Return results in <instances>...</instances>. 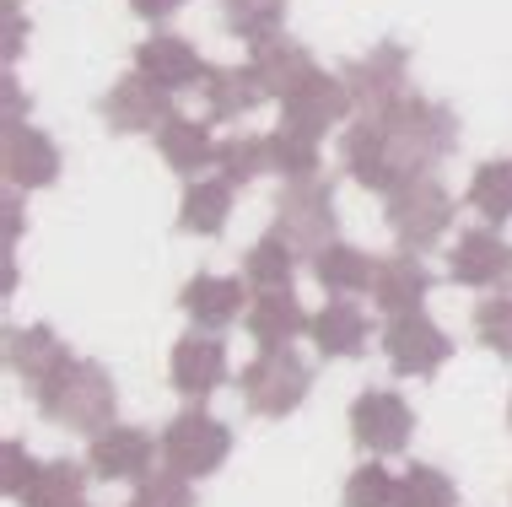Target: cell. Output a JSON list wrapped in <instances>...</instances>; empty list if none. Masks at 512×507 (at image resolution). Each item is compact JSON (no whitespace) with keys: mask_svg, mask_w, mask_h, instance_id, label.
<instances>
[{"mask_svg":"<svg viewBox=\"0 0 512 507\" xmlns=\"http://www.w3.org/2000/svg\"><path fill=\"white\" fill-rule=\"evenodd\" d=\"M227 448H232V432L221 427L216 416H205V410H184V416L162 432V459H168V470L189 475V481L211 475L216 464L227 459Z\"/></svg>","mask_w":512,"mask_h":507,"instance_id":"cell-6","label":"cell"},{"mask_svg":"<svg viewBox=\"0 0 512 507\" xmlns=\"http://www.w3.org/2000/svg\"><path fill=\"white\" fill-rule=\"evenodd\" d=\"M130 507H195V486H189V475H178V470H157V475H146V481L135 486Z\"/></svg>","mask_w":512,"mask_h":507,"instance_id":"cell-36","label":"cell"},{"mask_svg":"<svg viewBox=\"0 0 512 507\" xmlns=\"http://www.w3.org/2000/svg\"><path fill=\"white\" fill-rule=\"evenodd\" d=\"M475 335L486 340L491 351L512 356V292L507 297H486V303L475 308Z\"/></svg>","mask_w":512,"mask_h":507,"instance_id":"cell-37","label":"cell"},{"mask_svg":"<svg viewBox=\"0 0 512 507\" xmlns=\"http://www.w3.org/2000/svg\"><path fill=\"white\" fill-rule=\"evenodd\" d=\"M469 205H475L486 222H507L512 216V162H486L469 184Z\"/></svg>","mask_w":512,"mask_h":507,"instance_id":"cell-33","label":"cell"},{"mask_svg":"<svg viewBox=\"0 0 512 507\" xmlns=\"http://www.w3.org/2000/svg\"><path fill=\"white\" fill-rule=\"evenodd\" d=\"M6 178H11V189H44L60 178V152H54V141L44 130L22 125V119L6 125Z\"/></svg>","mask_w":512,"mask_h":507,"instance_id":"cell-13","label":"cell"},{"mask_svg":"<svg viewBox=\"0 0 512 507\" xmlns=\"http://www.w3.org/2000/svg\"><path fill=\"white\" fill-rule=\"evenodd\" d=\"M38 410L60 427L76 432H103L114 427V383L98 362H71L49 383H38Z\"/></svg>","mask_w":512,"mask_h":507,"instance_id":"cell-2","label":"cell"},{"mask_svg":"<svg viewBox=\"0 0 512 507\" xmlns=\"http://www.w3.org/2000/svg\"><path fill=\"white\" fill-rule=\"evenodd\" d=\"M270 98L265 76H259V65H211V76H205V103H211V119H243L254 114L259 103Z\"/></svg>","mask_w":512,"mask_h":507,"instance_id":"cell-17","label":"cell"},{"mask_svg":"<svg viewBox=\"0 0 512 507\" xmlns=\"http://www.w3.org/2000/svg\"><path fill=\"white\" fill-rule=\"evenodd\" d=\"M308 335L318 340V351L324 356H356L367 351V308L362 303H329L318 319L308 324Z\"/></svg>","mask_w":512,"mask_h":507,"instance_id":"cell-25","label":"cell"},{"mask_svg":"<svg viewBox=\"0 0 512 507\" xmlns=\"http://www.w3.org/2000/svg\"><path fill=\"white\" fill-rule=\"evenodd\" d=\"M135 71H146L157 87H168V92H184V87H195V81L211 76V65L189 49V38L157 33V38H146V44L135 49Z\"/></svg>","mask_w":512,"mask_h":507,"instance_id":"cell-14","label":"cell"},{"mask_svg":"<svg viewBox=\"0 0 512 507\" xmlns=\"http://www.w3.org/2000/svg\"><path fill=\"white\" fill-rule=\"evenodd\" d=\"M405 49L399 44H372V54H362V60H351L340 71L345 92H351V103L362 108V114H383L389 103L405 98Z\"/></svg>","mask_w":512,"mask_h":507,"instance_id":"cell-7","label":"cell"},{"mask_svg":"<svg viewBox=\"0 0 512 507\" xmlns=\"http://www.w3.org/2000/svg\"><path fill=\"white\" fill-rule=\"evenodd\" d=\"M265 141H270V173H281L286 184H297V178H318V135L281 125L275 135H265Z\"/></svg>","mask_w":512,"mask_h":507,"instance_id":"cell-30","label":"cell"},{"mask_svg":"<svg viewBox=\"0 0 512 507\" xmlns=\"http://www.w3.org/2000/svg\"><path fill=\"white\" fill-rule=\"evenodd\" d=\"M281 103H286V119H281V125L308 130V135H324L329 125H340V119L356 108L351 92H345V81H340V76H324V71H313V76L292 92V98H281Z\"/></svg>","mask_w":512,"mask_h":507,"instance_id":"cell-11","label":"cell"},{"mask_svg":"<svg viewBox=\"0 0 512 507\" xmlns=\"http://www.w3.org/2000/svg\"><path fill=\"white\" fill-rule=\"evenodd\" d=\"M243 303H248L243 276H195L184 286V313L200 324V330H227V324L243 313Z\"/></svg>","mask_w":512,"mask_h":507,"instance_id":"cell-21","label":"cell"},{"mask_svg":"<svg viewBox=\"0 0 512 507\" xmlns=\"http://www.w3.org/2000/svg\"><path fill=\"white\" fill-rule=\"evenodd\" d=\"M351 432H356V443H362L372 459H383V454H399V448L410 443L415 416H410V405L399 400L394 389H367L362 400L351 405Z\"/></svg>","mask_w":512,"mask_h":507,"instance_id":"cell-10","label":"cell"},{"mask_svg":"<svg viewBox=\"0 0 512 507\" xmlns=\"http://www.w3.org/2000/svg\"><path fill=\"white\" fill-rule=\"evenodd\" d=\"M232 216V184L227 178H200V184L184 189V205H178V227L200 232V238H216Z\"/></svg>","mask_w":512,"mask_h":507,"instance_id":"cell-26","label":"cell"},{"mask_svg":"<svg viewBox=\"0 0 512 507\" xmlns=\"http://www.w3.org/2000/svg\"><path fill=\"white\" fill-rule=\"evenodd\" d=\"M507 265H512V249L491 227L464 232V238L453 243V254H448V276L459 286H496L507 276Z\"/></svg>","mask_w":512,"mask_h":507,"instance_id":"cell-18","label":"cell"},{"mask_svg":"<svg viewBox=\"0 0 512 507\" xmlns=\"http://www.w3.org/2000/svg\"><path fill=\"white\" fill-rule=\"evenodd\" d=\"M292 265H297V249L286 238H259L254 249H248V259H243V276H248V286H292Z\"/></svg>","mask_w":512,"mask_h":507,"instance_id":"cell-31","label":"cell"},{"mask_svg":"<svg viewBox=\"0 0 512 507\" xmlns=\"http://www.w3.org/2000/svg\"><path fill=\"white\" fill-rule=\"evenodd\" d=\"M178 6H184V0H130V11H135V17H146V22H162V17H173Z\"/></svg>","mask_w":512,"mask_h":507,"instance_id":"cell-39","label":"cell"},{"mask_svg":"<svg viewBox=\"0 0 512 507\" xmlns=\"http://www.w3.org/2000/svg\"><path fill=\"white\" fill-rule=\"evenodd\" d=\"M378 130H383V152H389V168H394L399 184L432 173L437 162L453 152V141H459V119H453V108L426 103V98L389 103L378 114Z\"/></svg>","mask_w":512,"mask_h":507,"instance_id":"cell-1","label":"cell"},{"mask_svg":"<svg viewBox=\"0 0 512 507\" xmlns=\"http://www.w3.org/2000/svg\"><path fill=\"white\" fill-rule=\"evenodd\" d=\"M372 259L362 249H345V243H329L324 254H313V276L324 292H335V297H356V292H367L372 286Z\"/></svg>","mask_w":512,"mask_h":507,"instance_id":"cell-28","label":"cell"},{"mask_svg":"<svg viewBox=\"0 0 512 507\" xmlns=\"http://www.w3.org/2000/svg\"><path fill=\"white\" fill-rule=\"evenodd\" d=\"M254 65H259V76H265L270 98H292L302 81L318 71L313 54L302 49V44H292V38H270V44H259L254 49Z\"/></svg>","mask_w":512,"mask_h":507,"instance_id":"cell-24","label":"cell"},{"mask_svg":"<svg viewBox=\"0 0 512 507\" xmlns=\"http://www.w3.org/2000/svg\"><path fill=\"white\" fill-rule=\"evenodd\" d=\"M367 292H372V308H383L389 319H399V313H415V308H421V297L432 292V276H426L421 259L394 254V259H378Z\"/></svg>","mask_w":512,"mask_h":507,"instance_id":"cell-15","label":"cell"},{"mask_svg":"<svg viewBox=\"0 0 512 507\" xmlns=\"http://www.w3.org/2000/svg\"><path fill=\"white\" fill-rule=\"evenodd\" d=\"M17 49H22V17L17 6H6V60H17Z\"/></svg>","mask_w":512,"mask_h":507,"instance_id":"cell-40","label":"cell"},{"mask_svg":"<svg viewBox=\"0 0 512 507\" xmlns=\"http://www.w3.org/2000/svg\"><path fill=\"white\" fill-rule=\"evenodd\" d=\"M157 152L168 157V168L178 173H200V168H211L216 162V135L211 125H200V119H184V114H173L168 125L157 130Z\"/></svg>","mask_w":512,"mask_h":507,"instance_id":"cell-23","label":"cell"},{"mask_svg":"<svg viewBox=\"0 0 512 507\" xmlns=\"http://www.w3.org/2000/svg\"><path fill=\"white\" fill-rule=\"evenodd\" d=\"M22 507H81L87 502V475L81 464L71 459H54V464H38V475L22 486Z\"/></svg>","mask_w":512,"mask_h":507,"instance_id":"cell-27","label":"cell"},{"mask_svg":"<svg viewBox=\"0 0 512 507\" xmlns=\"http://www.w3.org/2000/svg\"><path fill=\"white\" fill-rule=\"evenodd\" d=\"M308 324L313 319L302 313L292 286H265V292L248 303V335H254L259 346H292V335H302Z\"/></svg>","mask_w":512,"mask_h":507,"instance_id":"cell-19","label":"cell"},{"mask_svg":"<svg viewBox=\"0 0 512 507\" xmlns=\"http://www.w3.org/2000/svg\"><path fill=\"white\" fill-rule=\"evenodd\" d=\"M216 168L232 189H238V184H248V178L270 173V141L265 135H232V141H221Z\"/></svg>","mask_w":512,"mask_h":507,"instance_id":"cell-32","label":"cell"},{"mask_svg":"<svg viewBox=\"0 0 512 507\" xmlns=\"http://www.w3.org/2000/svg\"><path fill=\"white\" fill-rule=\"evenodd\" d=\"M227 378V346L211 335H184L173 346V389L178 394H211L216 383Z\"/></svg>","mask_w":512,"mask_h":507,"instance_id":"cell-20","label":"cell"},{"mask_svg":"<svg viewBox=\"0 0 512 507\" xmlns=\"http://www.w3.org/2000/svg\"><path fill=\"white\" fill-rule=\"evenodd\" d=\"M389 227L405 249L426 254L442 243V232L453 227V195L437 184V178H405V184L389 195Z\"/></svg>","mask_w":512,"mask_h":507,"instance_id":"cell-3","label":"cell"},{"mask_svg":"<svg viewBox=\"0 0 512 507\" xmlns=\"http://www.w3.org/2000/svg\"><path fill=\"white\" fill-rule=\"evenodd\" d=\"M394 507H459V491H453V481L442 470L415 464V470H405V481H399Z\"/></svg>","mask_w":512,"mask_h":507,"instance_id":"cell-34","label":"cell"},{"mask_svg":"<svg viewBox=\"0 0 512 507\" xmlns=\"http://www.w3.org/2000/svg\"><path fill=\"white\" fill-rule=\"evenodd\" d=\"M103 119H108V130H119V135L162 130L173 119V92L157 87L146 71H130L124 81H114V92L103 98Z\"/></svg>","mask_w":512,"mask_h":507,"instance_id":"cell-8","label":"cell"},{"mask_svg":"<svg viewBox=\"0 0 512 507\" xmlns=\"http://www.w3.org/2000/svg\"><path fill=\"white\" fill-rule=\"evenodd\" d=\"M0 470H6V475H0V486H6L11 497H22V486L38 475V464L22 454V443H6V448H0Z\"/></svg>","mask_w":512,"mask_h":507,"instance_id":"cell-38","label":"cell"},{"mask_svg":"<svg viewBox=\"0 0 512 507\" xmlns=\"http://www.w3.org/2000/svg\"><path fill=\"white\" fill-rule=\"evenodd\" d=\"M394 497H399V481L378 459L351 470V481H345V507H394Z\"/></svg>","mask_w":512,"mask_h":507,"instance_id":"cell-35","label":"cell"},{"mask_svg":"<svg viewBox=\"0 0 512 507\" xmlns=\"http://www.w3.org/2000/svg\"><path fill=\"white\" fill-rule=\"evenodd\" d=\"M6 356H11V373H22L27 383H49L60 367H71L60 335L49 324H33V330H11L6 335Z\"/></svg>","mask_w":512,"mask_h":507,"instance_id":"cell-22","label":"cell"},{"mask_svg":"<svg viewBox=\"0 0 512 507\" xmlns=\"http://www.w3.org/2000/svg\"><path fill=\"white\" fill-rule=\"evenodd\" d=\"M221 27L259 49V44H270V38H281L286 6L281 0H227V6H221Z\"/></svg>","mask_w":512,"mask_h":507,"instance_id":"cell-29","label":"cell"},{"mask_svg":"<svg viewBox=\"0 0 512 507\" xmlns=\"http://www.w3.org/2000/svg\"><path fill=\"white\" fill-rule=\"evenodd\" d=\"M275 238H286L297 254H324L335 243V195L324 178H297L275 200Z\"/></svg>","mask_w":512,"mask_h":507,"instance_id":"cell-4","label":"cell"},{"mask_svg":"<svg viewBox=\"0 0 512 507\" xmlns=\"http://www.w3.org/2000/svg\"><path fill=\"white\" fill-rule=\"evenodd\" d=\"M151 459H157V443L141 427H103L92 437V454H87V464L103 481H146Z\"/></svg>","mask_w":512,"mask_h":507,"instance_id":"cell-12","label":"cell"},{"mask_svg":"<svg viewBox=\"0 0 512 507\" xmlns=\"http://www.w3.org/2000/svg\"><path fill=\"white\" fill-rule=\"evenodd\" d=\"M383 351H389V367L405 378H432L442 362H448V335L437 330L432 319H426L421 308L415 313H399V319L383 330Z\"/></svg>","mask_w":512,"mask_h":507,"instance_id":"cell-9","label":"cell"},{"mask_svg":"<svg viewBox=\"0 0 512 507\" xmlns=\"http://www.w3.org/2000/svg\"><path fill=\"white\" fill-rule=\"evenodd\" d=\"M340 157H345V168H351V178H356L362 189H383V195H394V189H399V178H394V168H389V152H383L378 114H362L351 130H345Z\"/></svg>","mask_w":512,"mask_h":507,"instance_id":"cell-16","label":"cell"},{"mask_svg":"<svg viewBox=\"0 0 512 507\" xmlns=\"http://www.w3.org/2000/svg\"><path fill=\"white\" fill-rule=\"evenodd\" d=\"M308 383H313V373L292 346H265L259 362L243 367V400L254 416H286V410L302 405Z\"/></svg>","mask_w":512,"mask_h":507,"instance_id":"cell-5","label":"cell"},{"mask_svg":"<svg viewBox=\"0 0 512 507\" xmlns=\"http://www.w3.org/2000/svg\"><path fill=\"white\" fill-rule=\"evenodd\" d=\"M502 286H507V292H512V265H507V276H502Z\"/></svg>","mask_w":512,"mask_h":507,"instance_id":"cell-41","label":"cell"}]
</instances>
